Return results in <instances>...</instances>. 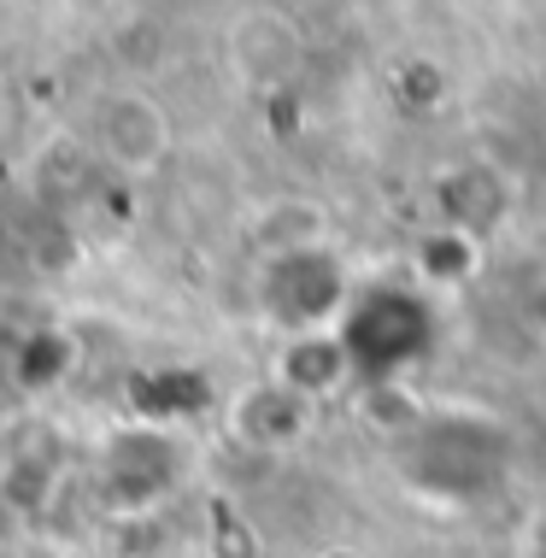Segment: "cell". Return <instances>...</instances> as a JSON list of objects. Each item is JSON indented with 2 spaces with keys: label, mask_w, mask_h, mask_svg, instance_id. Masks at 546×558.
<instances>
[{
  "label": "cell",
  "mask_w": 546,
  "mask_h": 558,
  "mask_svg": "<svg viewBox=\"0 0 546 558\" xmlns=\"http://www.w3.org/2000/svg\"><path fill=\"white\" fill-rule=\"evenodd\" d=\"M393 464L429 500H464L470 506L506 482L511 441H506V429L476 417V412H441V417H417L400 435Z\"/></svg>",
  "instance_id": "obj_1"
},
{
  "label": "cell",
  "mask_w": 546,
  "mask_h": 558,
  "mask_svg": "<svg viewBox=\"0 0 546 558\" xmlns=\"http://www.w3.org/2000/svg\"><path fill=\"white\" fill-rule=\"evenodd\" d=\"M336 341L347 353V371L371 376V383H388L405 365H417V353L429 347V312H423L417 294L405 289H371L341 306Z\"/></svg>",
  "instance_id": "obj_2"
},
{
  "label": "cell",
  "mask_w": 546,
  "mask_h": 558,
  "mask_svg": "<svg viewBox=\"0 0 546 558\" xmlns=\"http://www.w3.org/2000/svg\"><path fill=\"white\" fill-rule=\"evenodd\" d=\"M259 300L277 324H288L294 336H306V329H324L329 318H341L347 277H341L336 253L317 247V241H306V247H277L265 259Z\"/></svg>",
  "instance_id": "obj_3"
},
{
  "label": "cell",
  "mask_w": 546,
  "mask_h": 558,
  "mask_svg": "<svg viewBox=\"0 0 546 558\" xmlns=\"http://www.w3.org/2000/svg\"><path fill=\"white\" fill-rule=\"evenodd\" d=\"M95 142H100V154L112 165H124V171H147V165H159L171 130H165V112L154 107V100L118 95V100H106V107L95 112Z\"/></svg>",
  "instance_id": "obj_4"
},
{
  "label": "cell",
  "mask_w": 546,
  "mask_h": 558,
  "mask_svg": "<svg viewBox=\"0 0 546 558\" xmlns=\"http://www.w3.org/2000/svg\"><path fill=\"white\" fill-rule=\"evenodd\" d=\"M347 371V353L336 341V329H306V336L288 341V359H282V388H294L300 400L306 395H324L329 383H341Z\"/></svg>",
  "instance_id": "obj_5"
},
{
  "label": "cell",
  "mask_w": 546,
  "mask_h": 558,
  "mask_svg": "<svg viewBox=\"0 0 546 558\" xmlns=\"http://www.w3.org/2000/svg\"><path fill=\"white\" fill-rule=\"evenodd\" d=\"M506 218V183H499L494 171H482V165H470L447 183V223L464 235H482L494 230V223Z\"/></svg>",
  "instance_id": "obj_6"
},
{
  "label": "cell",
  "mask_w": 546,
  "mask_h": 558,
  "mask_svg": "<svg viewBox=\"0 0 546 558\" xmlns=\"http://www.w3.org/2000/svg\"><path fill=\"white\" fill-rule=\"evenodd\" d=\"M529 558H546V511L535 518V530H529Z\"/></svg>",
  "instance_id": "obj_7"
}]
</instances>
